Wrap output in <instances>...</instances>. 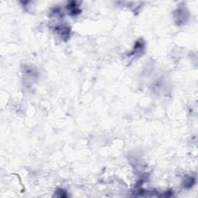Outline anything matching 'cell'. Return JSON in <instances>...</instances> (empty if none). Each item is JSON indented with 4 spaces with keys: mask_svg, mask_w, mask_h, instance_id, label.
I'll use <instances>...</instances> for the list:
<instances>
[{
    "mask_svg": "<svg viewBox=\"0 0 198 198\" xmlns=\"http://www.w3.org/2000/svg\"><path fill=\"white\" fill-rule=\"evenodd\" d=\"M195 183V179H193V177H189L187 179H186L185 180V187H190L193 185V184Z\"/></svg>",
    "mask_w": 198,
    "mask_h": 198,
    "instance_id": "obj_2",
    "label": "cell"
},
{
    "mask_svg": "<svg viewBox=\"0 0 198 198\" xmlns=\"http://www.w3.org/2000/svg\"><path fill=\"white\" fill-rule=\"evenodd\" d=\"M175 19H176V23L177 25L179 26L184 23L187 19V12H186L185 9H178L175 12Z\"/></svg>",
    "mask_w": 198,
    "mask_h": 198,
    "instance_id": "obj_1",
    "label": "cell"
}]
</instances>
